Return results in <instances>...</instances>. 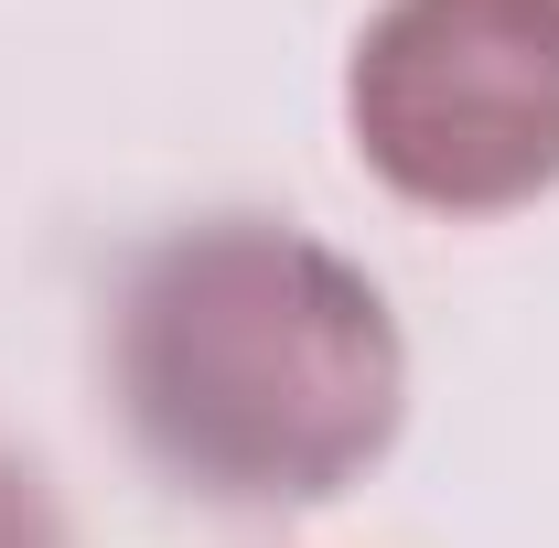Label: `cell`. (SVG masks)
<instances>
[{
  "mask_svg": "<svg viewBox=\"0 0 559 548\" xmlns=\"http://www.w3.org/2000/svg\"><path fill=\"white\" fill-rule=\"evenodd\" d=\"M355 162L419 215H506L559 183V0H388L345 65Z\"/></svg>",
  "mask_w": 559,
  "mask_h": 548,
  "instance_id": "cell-2",
  "label": "cell"
},
{
  "mask_svg": "<svg viewBox=\"0 0 559 548\" xmlns=\"http://www.w3.org/2000/svg\"><path fill=\"white\" fill-rule=\"evenodd\" d=\"M0 548H66V527H55V505H44V484L22 474L11 452H0Z\"/></svg>",
  "mask_w": 559,
  "mask_h": 548,
  "instance_id": "cell-3",
  "label": "cell"
},
{
  "mask_svg": "<svg viewBox=\"0 0 559 548\" xmlns=\"http://www.w3.org/2000/svg\"><path fill=\"white\" fill-rule=\"evenodd\" d=\"M108 377L130 441L215 505H323L409 409V344L377 279L270 215L162 237L119 290Z\"/></svg>",
  "mask_w": 559,
  "mask_h": 548,
  "instance_id": "cell-1",
  "label": "cell"
}]
</instances>
